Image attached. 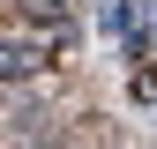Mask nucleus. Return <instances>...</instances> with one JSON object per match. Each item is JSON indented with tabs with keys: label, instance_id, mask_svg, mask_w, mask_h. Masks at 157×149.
Instances as JSON below:
<instances>
[{
	"label": "nucleus",
	"instance_id": "obj_2",
	"mask_svg": "<svg viewBox=\"0 0 157 149\" xmlns=\"http://www.w3.org/2000/svg\"><path fill=\"white\" fill-rule=\"evenodd\" d=\"M15 8H23L30 23H67V15H75V0H15Z\"/></svg>",
	"mask_w": 157,
	"mask_h": 149
},
{
	"label": "nucleus",
	"instance_id": "obj_1",
	"mask_svg": "<svg viewBox=\"0 0 157 149\" xmlns=\"http://www.w3.org/2000/svg\"><path fill=\"white\" fill-rule=\"evenodd\" d=\"M30 67H37V52H30V45H8V37H0V82H23Z\"/></svg>",
	"mask_w": 157,
	"mask_h": 149
}]
</instances>
